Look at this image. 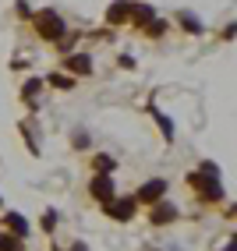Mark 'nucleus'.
<instances>
[{"instance_id": "nucleus-3", "label": "nucleus", "mask_w": 237, "mask_h": 251, "mask_svg": "<svg viewBox=\"0 0 237 251\" xmlns=\"http://www.w3.org/2000/svg\"><path fill=\"white\" fill-rule=\"evenodd\" d=\"M92 191L103 198V195H110V184H106V180H96V184H92Z\"/></svg>"}, {"instance_id": "nucleus-2", "label": "nucleus", "mask_w": 237, "mask_h": 251, "mask_svg": "<svg viewBox=\"0 0 237 251\" xmlns=\"http://www.w3.org/2000/svg\"><path fill=\"white\" fill-rule=\"evenodd\" d=\"M156 195H163V184H159V180L145 184V188L138 191V198H142V202H156Z\"/></svg>"}, {"instance_id": "nucleus-1", "label": "nucleus", "mask_w": 237, "mask_h": 251, "mask_svg": "<svg viewBox=\"0 0 237 251\" xmlns=\"http://www.w3.org/2000/svg\"><path fill=\"white\" fill-rule=\"evenodd\" d=\"M39 32H43V36L50 39V36H60V18H57V14H39Z\"/></svg>"}]
</instances>
